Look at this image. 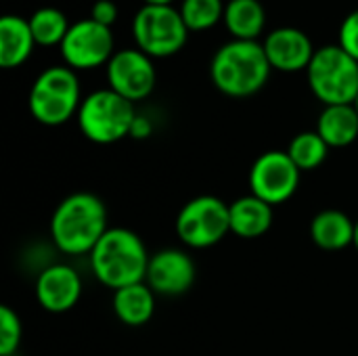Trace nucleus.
Here are the masks:
<instances>
[{
	"label": "nucleus",
	"mask_w": 358,
	"mask_h": 356,
	"mask_svg": "<svg viewBox=\"0 0 358 356\" xmlns=\"http://www.w3.org/2000/svg\"><path fill=\"white\" fill-rule=\"evenodd\" d=\"M107 231V208L92 193L67 195L50 218L52 243L67 256L90 254Z\"/></svg>",
	"instance_id": "f257e3e1"
},
{
	"label": "nucleus",
	"mask_w": 358,
	"mask_h": 356,
	"mask_svg": "<svg viewBox=\"0 0 358 356\" xmlns=\"http://www.w3.org/2000/svg\"><path fill=\"white\" fill-rule=\"evenodd\" d=\"M151 254L145 241L130 229H109L103 239L88 254L90 271L94 279L117 292L122 287L143 283L147 277Z\"/></svg>",
	"instance_id": "f03ea898"
},
{
	"label": "nucleus",
	"mask_w": 358,
	"mask_h": 356,
	"mask_svg": "<svg viewBox=\"0 0 358 356\" xmlns=\"http://www.w3.org/2000/svg\"><path fill=\"white\" fill-rule=\"evenodd\" d=\"M264 46L256 40H231L222 44L210 63L212 84L227 97L245 99L260 92L271 78Z\"/></svg>",
	"instance_id": "7ed1b4c3"
},
{
	"label": "nucleus",
	"mask_w": 358,
	"mask_h": 356,
	"mask_svg": "<svg viewBox=\"0 0 358 356\" xmlns=\"http://www.w3.org/2000/svg\"><path fill=\"white\" fill-rule=\"evenodd\" d=\"M80 82L71 67L55 65L44 69L31 84L27 107L36 122L44 126H63L78 115L82 105Z\"/></svg>",
	"instance_id": "20e7f679"
},
{
	"label": "nucleus",
	"mask_w": 358,
	"mask_h": 356,
	"mask_svg": "<svg viewBox=\"0 0 358 356\" xmlns=\"http://www.w3.org/2000/svg\"><path fill=\"white\" fill-rule=\"evenodd\" d=\"M308 86L325 105H355L358 97V61L340 44L321 46L308 69Z\"/></svg>",
	"instance_id": "39448f33"
},
{
	"label": "nucleus",
	"mask_w": 358,
	"mask_h": 356,
	"mask_svg": "<svg viewBox=\"0 0 358 356\" xmlns=\"http://www.w3.org/2000/svg\"><path fill=\"white\" fill-rule=\"evenodd\" d=\"M134 118V103L126 101L111 88L94 90L84 97L76 115L80 132L96 145H113L130 136Z\"/></svg>",
	"instance_id": "423d86ee"
},
{
	"label": "nucleus",
	"mask_w": 358,
	"mask_h": 356,
	"mask_svg": "<svg viewBox=\"0 0 358 356\" xmlns=\"http://www.w3.org/2000/svg\"><path fill=\"white\" fill-rule=\"evenodd\" d=\"M132 36L145 55L151 59L172 57L185 48L189 40V27L182 21L180 10L157 4H145L132 21Z\"/></svg>",
	"instance_id": "0eeeda50"
},
{
	"label": "nucleus",
	"mask_w": 358,
	"mask_h": 356,
	"mask_svg": "<svg viewBox=\"0 0 358 356\" xmlns=\"http://www.w3.org/2000/svg\"><path fill=\"white\" fill-rule=\"evenodd\" d=\"M176 235L191 250H206L231 233L229 204L214 195H199L187 201L176 216Z\"/></svg>",
	"instance_id": "6e6552de"
},
{
	"label": "nucleus",
	"mask_w": 358,
	"mask_h": 356,
	"mask_svg": "<svg viewBox=\"0 0 358 356\" xmlns=\"http://www.w3.org/2000/svg\"><path fill=\"white\" fill-rule=\"evenodd\" d=\"M300 170L287 151H266L256 157L250 170V191L262 201L281 206L289 201L300 187Z\"/></svg>",
	"instance_id": "1a4fd4ad"
},
{
	"label": "nucleus",
	"mask_w": 358,
	"mask_h": 356,
	"mask_svg": "<svg viewBox=\"0 0 358 356\" xmlns=\"http://www.w3.org/2000/svg\"><path fill=\"white\" fill-rule=\"evenodd\" d=\"M59 48L65 65L71 69H94L107 65L115 55L111 27H105L94 19L71 23Z\"/></svg>",
	"instance_id": "9d476101"
},
{
	"label": "nucleus",
	"mask_w": 358,
	"mask_h": 356,
	"mask_svg": "<svg viewBox=\"0 0 358 356\" xmlns=\"http://www.w3.org/2000/svg\"><path fill=\"white\" fill-rule=\"evenodd\" d=\"M157 82L155 65L149 55L138 48L117 50L107 63V84L113 92L130 103L147 99Z\"/></svg>",
	"instance_id": "9b49d317"
},
{
	"label": "nucleus",
	"mask_w": 358,
	"mask_h": 356,
	"mask_svg": "<svg viewBox=\"0 0 358 356\" xmlns=\"http://www.w3.org/2000/svg\"><path fill=\"white\" fill-rule=\"evenodd\" d=\"M145 283L157 296H182L195 283V262L178 248H166L151 254Z\"/></svg>",
	"instance_id": "f8f14e48"
},
{
	"label": "nucleus",
	"mask_w": 358,
	"mask_h": 356,
	"mask_svg": "<svg viewBox=\"0 0 358 356\" xmlns=\"http://www.w3.org/2000/svg\"><path fill=\"white\" fill-rule=\"evenodd\" d=\"M36 300L46 313H67L82 298V277L69 264H50L36 279Z\"/></svg>",
	"instance_id": "ddd939ff"
},
{
	"label": "nucleus",
	"mask_w": 358,
	"mask_h": 356,
	"mask_svg": "<svg viewBox=\"0 0 358 356\" xmlns=\"http://www.w3.org/2000/svg\"><path fill=\"white\" fill-rule=\"evenodd\" d=\"M262 46H264V52H266L271 67L285 71V73L308 69V65L317 52L313 48L310 38L298 27L273 29L266 36V40L262 42Z\"/></svg>",
	"instance_id": "4468645a"
},
{
	"label": "nucleus",
	"mask_w": 358,
	"mask_h": 356,
	"mask_svg": "<svg viewBox=\"0 0 358 356\" xmlns=\"http://www.w3.org/2000/svg\"><path fill=\"white\" fill-rule=\"evenodd\" d=\"M231 233L241 239H258L273 227V206L256 195H243L229 204Z\"/></svg>",
	"instance_id": "2eb2a0df"
},
{
	"label": "nucleus",
	"mask_w": 358,
	"mask_h": 356,
	"mask_svg": "<svg viewBox=\"0 0 358 356\" xmlns=\"http://www.w3.org/2000/svg\"><path fill=\"white\" fill-rule=\"evenodd\" d=\"M36 40L29 21L17 15H4L0 19V65L15 69L23 65L34 52Z\"/></svg>",
	"instance_id": "dca6fc26"
},
{
	"label": "nucleus",
	"mask_w": 358,
	"mask_h": 356,
	"mask_svg": "<svg viewBox=\"0 0 358 356\" xmlns=\"http://www.w3.org/2000/svg\"><path fill=\"white\" fill-rule=\"evenodd\" d=\"M355 225L342 210H323L310 222V239L317 248L327 252H340L355 245Z\"/></svg>",
	"instance_id": "f3484780"
},
{
	"label": "nucleus",
	"mask_w": 358,
	"mask_h": 356,
	"mask_svg": "<svg viewBox=\"0 0 358 356\" xmlns=\"http://www.w3.org/2000/svg\"><path fill=\"white\" fill-rule=\"evenodd\" d=\"M155 292L143 281L113 292V313L128 327H143L155 315Z\"/></svg>",
	"instance_id": "a211bd4d"
},
{
	"label": "nucleus",
	"mask_w": 358,
	"mask_h": 356,
	"mask_svg": "<svg viewBox=\"0 0 358 356\" xmlns=\"http://www.w3.org/2000/svg\"><path fill=\"white\" fill-rule=\"evenodd\" d=\"M317 132L329 145V149L352 145L358 138V113L355 105L323 107L317 120Z\"/></svg>",
	"instance_id": "6ab92c4d"
},
{
	"label": "nucleus",
	"mask_w": 358,
	"mask_h": 356,
	"mask_svg": "<svg viewBox=\"0 0 358 356\" xmlns=\"http://www.w3.org/2000/svg\"><path fill=\"white\" fill-rule=\"evenodd\" d=\"M224 25L233 40H256L266 25V13L260 0H229Z\"/></svg>",
	"instance_id": "aec40b11"
},
{
	"label": "nucleus",
	"mask_w": 358,
	"mask_h": 356,
	"mask_svg": "<svg viewBox=\"0 0 358 356\" xmlns=\"http://www.w3.org/2000/svg\"><path fill=\"white\" fill-rule=\"evenodd\" d=\"M27 21H29L31 34L38 46H61V42L65 40L71 27L65 13L55 6L38 8Z\"/></svg>",
	"instance_id": "412c9836"
},
{
	"label": "nucleus",
	"mask_w": 358,
	"mask_h": 356,
	"mask_svg": "<svg viewBox=\"0 0 358 356\" xmlns=\"http://www.w3.org/2000/svg\"><path fill=\"white\" fill-rule=\"evenodd\" d=\"M327 153H329V145L319 136L317 130L296 134L287 147V155L292 157V162L298 166L300 172L319 168L327 159Z\"/></svg>",
	"instance_id": "4be33fe9"
},
{
	"label": "nucleus",
	"mask_w": 358,
	"mask_h": 356,
	"mask_svg": "<svg viewBox=\"0 0 358 356\" xmlns=\"http://www.w3.org/2000/svg\"><path fill=\"white\" fill-rule=\"evenodd\" d=\"M224 8L227 4L222 0H182L178 10L189 31H206L224 19Z\"/></svg>",
	"instance_id": "5701e85b"
},
{
	"label": "nucleus",
	"mask_w": 358,
	"mask_h": 356,
	"mask_svg": "<svg viewBox=\"0 0 358 356\" xmlns=\"http://www.w3.org/2000/svg\"><path fill=\"white\" fill-rule=\"evenodd\" d=\"M23 338L19 315L10 306H0V356H15Z\"/></svg>",
	"instance_id": "b1692460"
},
{
	"label": "nucleus",
	"mask_w": 358,
	"mask_h": 356,
	"mask_svg": "<svg viewBox=\"0 0 358 356\" xmlns=\"http://www.w3.org/2000/svg\"><path fill=\"white\" fill-rule=\"evenodd\" d=\"M352 59L358 61V8L352 10L340 27V42H338Z\"/></svg>",
	"instance_id": "393cba45"
},
{
	"label": "nucleus",
	"mask_w": 358,
	"mask_h": 356,
	"mask_svg": "<svg viewBox=\"0 0 358 356\" xmlns=\"http://www.w3.org/2000/svg\"><path fill=\"white\" fill-rule=\"evenodd\" d=\"M117 4L113 0H96L90 13V19H94L96 23L105 25V27H113V23L117 21Z\"/></svg>",
	"instance_id": "a878e982"
},
{
	"label": "nucleus",
	"mask_w": 358,
	"mask_h": 356,
	"mask_svg": "<svg viewBox=\"0 0 358 356\" xmlns=\"http://www.w3.org/2000/svg\"><path fill=\"white\" fill-rule=\"evenodd\" d=\"M151 132H153V124H151V120H149V118H145V115H138V113H136L134 124H132V130H130V136H132V138L143 141V138L151 136Z\"/></svg>",
	"instance_id": "bb28decb"
},
{
	"label": "nucleus",
	"mask_w": 358,
	"mask_h": 356,
	"mask_svg": "<svg viewBox=\"0 0 358 356\" xmlns=\"http://www.w3.org/2000/svg\"><path fill=\"white\" fill-rule=\"evenodd\" d=\"M145 4H157V6H168V4H172V0H145Z\"/></svg>",
	"instance_id": "cd10ccee"
},
{
	"label": "nucleus",
	"mask_w": 358,
	"mask_h": 356,
	"mask_svg": "<svg viewBox=\"0 0 358 356\" xmlns=\"http://www.w3.org/2000/svg\"><path fill=\"white\" fill-rule=\"evenodd\" d=\"M355 248L358 250V220L357 225H355Z\"/></svg>",
	"instance_id": "c85d7f7f"
},
{
	"label": "nucleus",
	"mask_w": 358,
	"mask_h": 356,
	"mask_svg": "<svg viewBox=\"0 0 358 356\" xmlns=\"http://www.w3.org/2000/svg\"><path fill=\"white\" fill-rule=\"evenodd\" d=\"M355 109H357V113H358V97H357V101H355Z\"/></svg>",
	"instance_id": "c756f323"
}]
</instances>
